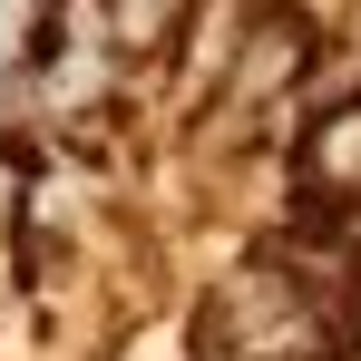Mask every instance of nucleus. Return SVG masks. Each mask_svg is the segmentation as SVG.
I'll return each mask as SVG.
<instances>
[{"label": "nucleus", "mask_w": 361, "mask_h": 361, "mask_svg": "<svg viewBox=\"0 0 361 361\" xmlns=\"http://www.w3.org/2000/svg\"><path fill=\"white\" fill-rule=\"evenodd\" d=\"M185 10H195V0H108V30H118V49L157 59V49H176Z\"/></svg>", "instance_id": "f03ea898"}, {"label": "nucleus", "mask_w": 361, "mask_h": 361, "mask_svg": "<svg viewBox=\"0 0 361 361\" xmlns=\"http://www.w3.org/2000/svg\"><path fill=\"white\" fill-rule=\"evenodd\" d=\"M312 20L302 10H283V0H264L254 10V30L235 39V59H225V78H215V98L225 108H244V118H264L274 98H293V78H302V59H312Z\"/></svg>", "instance_id": "f257e3e1"}]
</instances>
